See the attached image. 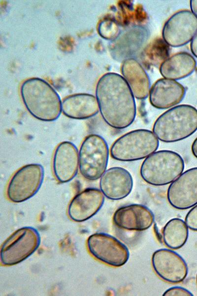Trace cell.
Here are the masks:
<instances>
[{
  "mask_svg": "<svg viewBox=\"0 0 197 296\" xmlns=\"http://www.w3.org/2000/svg\"><path fill=\"white\" fill-rule=\"evenodd\" d=\"M96 97L88 93H78L65 98L62 102V111L66 117L74 119H86L99 111Z\"/></svg>",
  "mask_w": 197,
  "mask_h": 296,
  "instance_id": "obj_18",
  "label": "cell"
},
{
  "mask_svg": "<svg viewBox=\"0 0 197 296\" xmlns=\"http://www.w3.org/2000/svg\"><path fill=\"white\" fill-rule=\"evenodd\" d=\"M197 130V110L189 105L172 107L160 115L153 126V132L164 143L183 140Z\"/></svg>",
  "mask_w": 197,
  "mask_h": 296,
  "instance_id": "obj_3",
  "label": "cell"
},
{
  "mask_svg": "<svg viewBox=\"0 0 197 296\" xmlns=\"http://www.w3.org/2000/svg\"><path fill=\"white\" fill-rule=\"evenodd\" d=\"M196 65V61L192 55L181 52L168 57L160 66V72L164 78L179 80L192 74Z\"/></svg>",
  "mask_w": 197,
  "mask_h": 296,
  "instance_id": "obj_20",
  "label": "cell"
},
{
  "mask_svg": "<svg viewBox=\"0 0 197 296\" xmlns=\"http://www.w3.org/2000/svg\"><path fill=\"white\" fill-rule=\"evenodd\" d=\"M185 222L182 219L175 218L168 221L163 227V240L169 248L177 250L187 242L189 229Z\"/></svg>",
  "mask_w": 197,
  "mask_h": 296,
  "instance_id": "obj_21",
  "label": "cell"
},
{
  "mask_svg": "<svg viewBox=\"0 0 197 296\" xmlns=\"http://www.w3.org/2000/svg\"><path fill=\"white\" fill-rule=\"evenodd\" d=\"M169 45L163 39L157 38L149 43L141 55L142 63L147 66H158L168 58Z\"/></svg>",
  "mask_w": 197,
  "mask_h": 296,
  "instance_id": "obj_22",
  "label": "cell"
},
{
  "mask_svg": "<svg viewBox=\"0 0 197 296\" xmlns=\"http://www.w3.org/2000/svg\"><path fill=\"white\" fill-rule=\"evenodd\" d=\"M98 34L107 40H115L119 36L120 28L118 23L113 18H105L98 26Z\"/></svg>",
  "mask_w": 197,
  "mask_h": 296,
  "instance_id": "obj_23",
  "label": "cell"
},
{
  "mask_svg": "<svg viewBox=\"0 0 197 296\" xmlns=\"http://www.w3.org/2000/svg\"><path fill=\"white\" fill-rule=\"evenodd\" d=\"M109 148L104 139L98 134H90L83 141L79 151V171L85 179L96 181L106 171Z\"/></svg>",
  "mask_w": 197,
  "mask_h": 296,
  "instance_id": "obj_6",
  "label": "cell"
},
{
  "mask_svg": "<svg viewBox=\"0 0 197 296\" xmlns=\"http://www.w3.org/2000/svg\"><path fill=\"white\" fill-rule=\"evenodd\" d=\"M96 96L102 118L109 126L122 129L132 123L136 116L134 97L122 76L103 74L97 83Z\"/></svg>",
  "mask_w": 197,
  "mask_h": 296,
  "instance_id": "obj_1",
  "label": "cell"
},
{
  "mask_svg": "<svg viewBox=\"0 0 197 296\" xmlns=\"http://www.w3.org/2000/svg\"><path fill=\"white\" fill-rule=\"evenodd\" d=\"M159 140L153 132L137 129L118 138L111 147L110 155L121 161H132L146 158L156 151Z\"/></svg>",
  "mask_w": 197,
  "mask_h": 296,
  "instance_id": "obj_5",
  "label": "cell"
},
{
  "mask_svg": "<svg viewBox=\"0 0 197 296\" xmlns=\"http://www.w3.org/2000/svg\"><path fill=\"white\" fill-rule=\"evenodd\" d=\"M185 222L189 229L197 231V204L187 213Z\"/></svg>",
  "mask_w": 197,
  "mask_h": 296,
  "instance_id": "obj_24",
  "label": "cell"
},
{
  "mask_svg": "<svg viewBox=\"0 0 197 296\" xmlns=\"http://www.w3.org/2000/svg\"><path fill=\"white\" fill-rule=\"evenodd\" d=\"M152 211L146 206L131 204L122 206L114 213L113 221L118 228L130 231H142L154 222Z\"/></svg>",
  "mask_w": 197,
  "mask_h": 296,
  "instance_id": "obj_13",
  "label": "cell"
},
{
  "mask_svg": "<svg viewBox=\"0 0 197 296\" xmlns=\"http://www.w3.org/2000/svg\"><path fill=\"white\" fill-rule=\"evenodd\" d=\"M170 205L178 210H186L197 204V167L182 173L167 189Z\"/></svg>",
  "mask_w": 197,
  "mask_h": 296,
  "instance_id": "obj_11",
  "label": "cell"
},
{
  "mask_svg": "<svg viewBox=\"0 0 197 296\" xmlns=\"http://www.w3.org/2000/svg\"><path fill=\"white\" fill-rule=\"evenodd\" d=\"M104 202V195L100 189H85L72 198L68 207L67 214L74 222L86 221L100 210Z\"/></svg>",
  "mask_w": 197,
  "mask_h": 296,
  "instance_id": "obj_15",
  "label": "cell"
},
{
  "mask_svg": "<svg viewBox=\"0 0 197 296\" xmlns=\"http://www.w3.org/2000/svg\"><path fill=\"white\" fill-rule=\"evenodd\" d=\"M184 169L183 159L169 150L155 151L143 161L140 169L142 179L147 184L162 186L173 182Z\"/></svg>",
  "mask_w": 197,
  "mask_h": 296,
  "instance_id": "obj_4",
  "label": "cell"
},
{
  "mask_svg": "<svg viewBox=\"0 0 197 296\" xmlns=\"http://www.w3.org/2000/svg\"><path fill=\"white\" fill-rule=\"evenodd\" d=\"M151 261L156 274L165 282L178 283L187 276L186 261L174 251L165 248L157 250L153 254Z\"/></svg>",
  "mask_w": 197,
  "mask_h": 296,
  "instance_id": "obj_12",
  "label": "cell"
},
{
  "mask_svg": "<svg viewBox=\"0 0 197 296\" xmlns=\"http://www.w3.org/2000/svg\"><path fill=\"white\" fill-rule=\"evenodd\" d=\"M52 168L55 177L61 183H68L76 176L79 169V152L73 143L64 141L57 146Z\"/></svg>",
  "mask_w": 197,
  "mask_h": 296,
  "instance_id": "obj_14",
  "label": "cell"
},
{
  "mask_svg": "<svg viewBox=\"0 0 197 296\" xmlns=\"http://www.w3.org/2000/svg\"><path fill=\"white\" fill-rule=\"evenodd\" d=\"M197 32V17L192 11L182 10L173 14L165 23L163 39L169 46L180 47L192 40Z\"/></svg>",
  "mask_w": 197,
  "mask_h": 296,
  "instance_id": "obj_10",
  "label": "cell"
},
{
  "mask_svg": "<svg viewBox=\"0 0 197 296\" xmlns=\"http://www.w3.org/2000/svg\"><path fill=\"white\" fill-rule=\"evenodd\" d=\"M191 150L194 156L197 158V137L192 144Z\"/></svg>",
  "mask_w": 197,
  "mask_h": 296,
  "instance_id": "obj_28",
  "label": "cell"
},
{
  "mask_svg": "<svg viewBox=\"0 0 197 296\" xmlns=\"http://www.w3.org/2000/svg\"><path fill=\"white\" fill-rule=\"evenodd\" d=\"M40 243V234L35 228L25 226L18 229L1 245V264L12 266L22 262L35 252Z\"/></svg>",
  "mask_w": 197,
  "mask_h": 296,
  "instance_id": "obj_7",
  "label": "cell"
},
{
  "mask_svg": "<svg viewBox=\"0 0 197 296\" xmlns=\"http://www.w3.org/2000/svg\"><path fill=\"white\" fill-rule=\"evenodd\" d=\"M43 166L38 163L25 165L17 170L7 187L8 199L21 203L33 196L40 189L44 178Z\"/></svg>",
  "mask_w": 197,
  "mask_h": 296,
  "instance_id": "obj_8",
  "label": "cell"
},
{
  "mask_svg": "<svg viewBox=\"0 0 197 296\" xmlns=\"http://www.w3.org/2000/svg\"><path fill=\"white\" fill-rule=\"evenodd\" d=\"M186 94L185 87L175 80L162 78L157 80L149 91L151 105L158 109H166L179 104Z\"/></svg>",
  "mask_w": 197,
  "mask_h": 296,
  "instance_id": "obj_17",
  "label": "cell"
},
{
  "mask_svg": "<svg viewBox=\"0 0 197 296\" xmlns=\"http://www.w3.org/2000/svg\"><path fill=\"white\" fill-rule=\"evenodd\" d=\"M20 92L25 107L35 118L50 122L60 116L62 101L60 96L44 80L38 77L27 79L21 85Z\"/></svg>",
  "mask_w": 197,
  "mask_h": 296,
  "instance_id": "obj_2",
  "label": "cell"
},
{
  "mask_svg": "<svg viewBox=\"0 0 197 296\" xmlns=\"http://www.w3.org/2000/svg\"><path fill=\"white\" fill-rule=\"evenodd\" d=\"M87 245L92 256L111 266L121 267L130 258L127 247L114 236L106 233L97 232L91 235Z\"/></svg>",
  "mask_w": 197,
  "mask_h": 296,
  "instance_id": "obj_9",
  "label": "cell"
},
{
  "mask_svg": "<svg viewBox=\"0 0 197 296\" xmlns=\"http://www.w3.org/2000/svg\"><path fill=\"white\" fill-rule=\"evenodd\" d=\"M121 73L137 99L146 98L150 89L149 76L141 64L135 59L127 58L121 66Z\"/></svg>",
  "mask_w": 197,
  "mask_h": 296,
  "instance_id": "obj_19",
  "label": "cell"
},
{
  "mask_svg": "<svg viewBox=\"0 0 197 296\" xmlns=\"http://www.w3.org/2000/svg\"><path fill=\"white\" fill-rule=\"evenodd\" d=\"M133 179L124 168L113 167L105 171L99 181L100 189L108 199L118 200L125 198L131 192Z\"/></svg>",
  "mask_w": 197,
  "mask_h": 296,
  "instance_id": "obj_16",
  "label": "cell"
},
{
  "mask_svg": "<svg viewBox=\"0 0 197 296\" xmlns=\"http://www.w3.org/2000/svg\"><path fill=\"white\" fill-rule=\"evenodd\" d=\"M196 280H197V274Z\"/></svg>",
  "mask_w": 197,
  "mask_h": 296,
  "instance_id": "obj_29",
  "label": "cell"
},
{
  "mask_svg": "<svg viewBox=\"0 0 197 296\" xmlns=\"http://www.w3.org/2000/svg\"><path fill=\"white\" fill-rule=\"evenodd\" d=\"M190 48L193 54L197 58V32L191 41Z\"/></svg>",
  "mask_w": 197,
  "mask_h": 296,
  "instance_id": "obj_26",
  "label": "cell"
},
{
  "mask_svg": "<svg viewBox=\"0 0 197 296\" xmlns=\"http://www.w3.org/2000/svg\"><path fill=\"white\" fill-rule=\"evenodd\" d=\"M163 296H193V295L186 289L181 287H172L167 289Z\"/></svg>",
  "mask_w": 197,
  "mask_h": 296,
  "instance_id": "obj_25",
  "label": "cell"
},
{
  "mask_svg": "<svg viewBox=\"0 0 197 296\" xmlns=\"http://www.w3.org/2000/svg\"><path fill=\"white\" fill-rule=\"evenodd\" d=\"M192 12L197 18V0H191L190 2Z\"/></svg>",
  "mask_w": 197,
  "mask_h": 296,
  "instance_id": "obj_27",
  "label": "cell"
}]
</instances>
